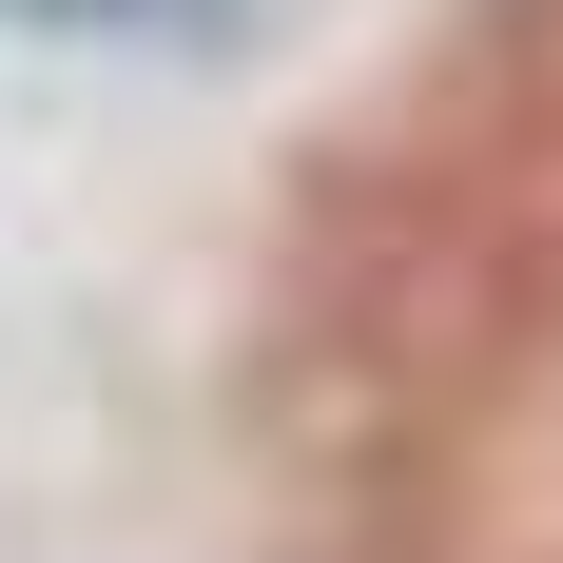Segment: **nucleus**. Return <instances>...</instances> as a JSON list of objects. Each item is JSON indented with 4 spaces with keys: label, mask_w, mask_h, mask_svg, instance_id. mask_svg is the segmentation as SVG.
<instances>
[{
    "label": "nucleus",
    "mask_w": 563,
    "mask_h": 563,
    "mask_svg": "<svg viewBox=\"0 0 563 563\" xmlns=\"http://www.w3.org/2000/svg\"><path fill=\"white\" fill-rule=\"evenodd\" d=\"M40 20H136V0H40Z\"/></svg>",
    "instance_id": "1"
}]
</instances>
